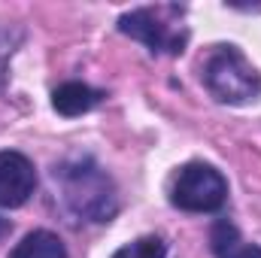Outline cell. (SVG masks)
Segmentation results:
<instances>
[{
    "instance_id": "cell-1",
    "label": "cell",
    "mask_w": 261,
    "mask_h": 258,
    "mask_svg": "<svg viewBox=\"0 0 261 258\" xmlns=\"http://www.w3.org/2000/svg\"><path fill=\"white\" fill-rule=\"evenodd\" d=\"M52 179L61 192L64 207L85 222H110L119 213V194L113 176L88 155L58 164Z\"/></svg>"
},
{
    "instance_id": "cell-2",
    "label": "cell",
    "mask_w": 261,
    "mask_h": 258,
    "mask_svg": "<svg viewBox=\"0 0 261 258\" xmlns=\"http://www.w3.org/2000/svg\"><path fill=\"white\" fill-rule=\"evenodd\" d=\"M119 31L143 43L152 55H182L189 43V28L182 21V6H140L119 18Z\"/></svg>"
},
{
    "instance_id": "cell-3",
    "label": "cell",
    "mask_w": 261,
    "mask_h": 258,
    "mask_svg": "<svg viewBox=\"0 0 261 258\" xmlns=\"http://www.w3.org/2000/svg\"><path fill=\"white\" fill-rule=\"evenodd\" d=\"M206 91L219 104H249L261 94V73L237 46H216L200 67Z\"/></svg>"
},
{
    "instance_id": "cell-4",
    "label": "cell",
    "mask_w": 261,
    "mask_h": 258,
    "mask_svg": "<svg viewBox=\"0 0 261 258\" xmlns=\"http://www.w3.org/2000/svg\"><path fill=\"white\" fill-rule=\"evenodd\" d=\"M225 200H228L225 176L203 161L186 164L170 186V203L186 213H219Z\"/></svg>"
},
{
    "instance_id": "cell-5",
    "label": "cell",
    "mask_w": 261,
    "mask_h": 258,
    "mask_svg": "<svg viewBox=\"0 0 261 258\" xmlns=\"http://www.w3.org/2000/svg\"><path fill=\"white\" fill-rule=\"evenodd\" d=\"M37 189V170L34 161L21 152H0V207L15 210L28 203V197Z\"/></svg>"
},
{
    "instance_id": "cell-6",
    "label": "cell",
    "mask_w": 261,
    "mask_h": 258,
    "mask_svg": "<svg viewBox=\"0 0 261 258\" xmlns=\"http://www.w3.org/2000/svg\"><path fill=\"white\" fill-rule=\"evenodd\" d=\"M103 97H107V94H103L100 88H91V85H85V82H64V85H58V88L52 91V107H55V113L73 119V116L91 113Z\"/></svg>"
},
{
    "instance_id": "cell-7",
    "label": "cell",
    "mask_w": 261,
    "mask_h": 258,
    "mask_svg": "<svg viewBox=\"0 0 261 258\" xmlns=\"http://www.w3.org/2000/svg\"><path fill=\"white\" fill-rule=\"evenodd\" d=\"M9 258H67L64 240L52 231H31Z\"/></svg>"
},
{
    "instance_id": "cell-8",
    "label": "cell",
    "mask_w": 261,
    "mask_h": 258,
    "mask_svg": "<svg viewBox=\"0 0 261 258\" xmlns=\"http://www.w3.org/2000/svg\"><path fill=\"white\" fill-rule=\"evenodd\" d=\"M164 255H167V246L155 234L140 237V240H134V243H128V246H122V249L113 252V258H164Z\"/></svg>"
},
{
    "instance_id": "cell-9",
    "label": "cell",
    "mask_w": 261,
    "mask_h": 258,
    "mask_svg": "<svg viewBox=\"0 0 261 258\" xmlns=\"http://www.w3.org/2000/svg\"><path fill=\"white\" fill-rule=\"evenodd\" d=\"M210 243H213V252H216L219 258H228L234 249H237V243H240V234H237V228H234L228 219H219V222L213 225Z\"/></svg>"
},
{
    "instance_id": "cell-10",
    "label": "cell",
    "mask_w": 261,
    "mask_h": 258,
    "mask_svg": "<svg viewBox=\"0 0 261 258\" xmlns=\"http://www.w3.org/2000/svg\"><path fill=\"white\" fill-rule=\"evenodd\" d=\"M21 43V34L18 31H9V28H0V91L6 85V70H9V58L15 55V46Z\"/></svg>"
},
{
    "instance_id": "cell-11",
    "label": "cell",
    "mask_w": 261,
    "mask_h": 258,
    "mask_svg": "<svg viewBox=\"0 0 261 258\" xmlns=\"http://www.w3.org/2000/svg\"><path fill=\"white\" fill-rule=\"evenodd\" d=\"M228 258H261V246H252V243L249 246H237Z\"/></svg>"
},
{
    "instance_id": "cell-12",
    "label": "cell",
    "mask_w": 261,
    "mask_h": 258,
    "mask_svg": "<svg viewBox=\"0 0 261 258\" xmlns=\"http://www.w3.org/2000/svg\"><path fill=\"white\" fill-rule=\"evenodd\" d=\"M9 234V222L6 219H0V237H6Z\"/></svg>"
}]
</instances>
